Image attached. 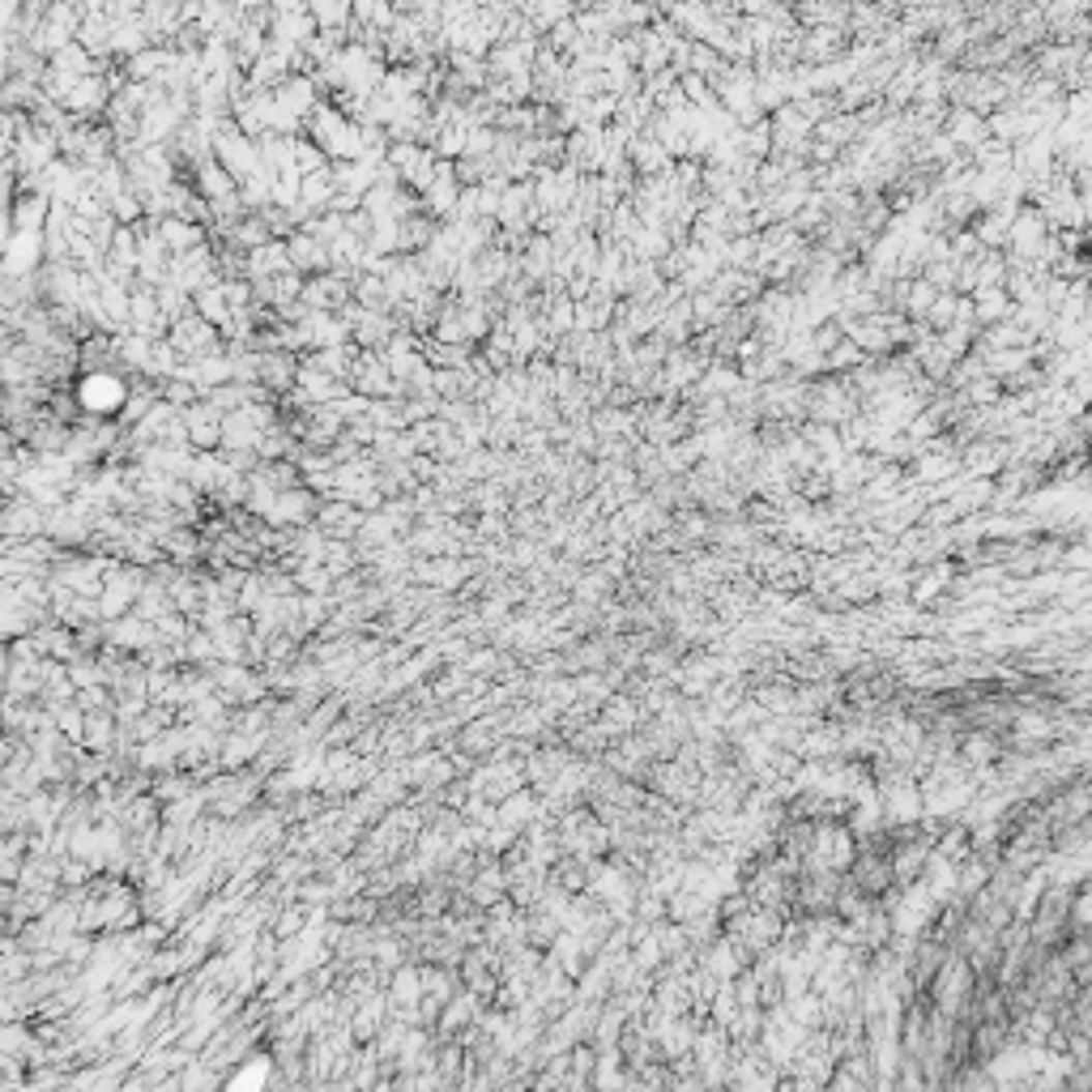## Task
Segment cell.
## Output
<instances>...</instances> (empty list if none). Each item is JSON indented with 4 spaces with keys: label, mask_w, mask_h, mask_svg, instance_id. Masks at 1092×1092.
<instances>
[{
    "label": "cell",
    "mask_w": 1092,
    "mask_h": 1092,
    "mask_svg": "<svg viewBox=\"0 0 1092 1092\" xmlns=\"http://www.w3.org/2000/svg\"><path fill=\"white\" fill-rule=\"evenodd\" d=\"M82 402H86V410H94V414H108V410H116V406L124 402V384H120V376H102V372L86 376Z\"/></svg>",
    "instance_id": "cell-1"
}]
</instances>
